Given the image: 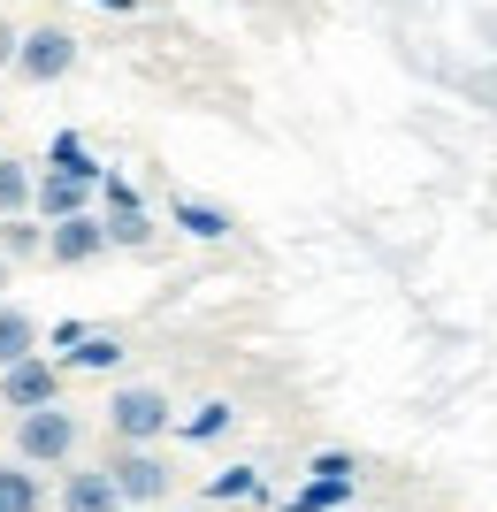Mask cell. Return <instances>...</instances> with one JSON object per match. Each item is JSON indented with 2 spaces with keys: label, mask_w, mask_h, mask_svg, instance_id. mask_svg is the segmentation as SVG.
Returning <instances> with one entry per match:
<instances>
[{
  "label": "cell",
  "mask_w": 497,
  "mask_h": 512,
  "mask_svg": "<svg viewBox=\"0 0 497 512\" xmlns=\"http://www.w3.org/2000/svg\"><path fill=\"white\" fill-rule=\"evenodd\" d=\"M100 8H138V0H100Z\"/></svg>",
  "instance_id": "cell-20"
},
{
  "label": "cell",
  "mask_w": 497,
  "mask_h": 512,
  "mask_svg": "<svg viewBox=\"0 0 497 512\" xmlns=\"http://www.w3.org/2000/svg\"><path fill=\"white\" fill-rule=\"evenodd\" d=\"M176 428V406H169V390H153V383H123L108 398V436L130 451H153L161 436Z\"/></svg>",
  "instance_id": "cell-2"
},
{
  "label": "cell",
  "mask_w": 497,
  "mask_h": 512,
  "mask_svg": "<svg viewBox=\"0 0 497 512\" xmlns=\"http://www.w3.org/2000/svg\"><path fill=\"white\" fill-rule=\"evenodd\" d=\"M69 367H123V337H77V352H69Z\"/></svg>",
  "instance_id": "cell-16"
},
{
  "label": "cell",
  "mask_w": 497,
  "mask_h": 512,
  "mask_svg": "<svg viewBox=\"0 0 497 512\" xmlns=\"http://www.w3.org/2000/svg\"><path fill=\"white\" fill-rule=\"evenodd\" d=\"M54 512H123V497H115V482L100 467H69L62 474V505Z\"/></svg>",
  "instance_id": "cell-8"
},
{
  "label": "cell",
  "mask_w": 497,
  "mask_h": 512,
  "mask_svg": "<svg viewBox=\"0 0 497 512\" xmlns=\"http://www.w3.org/2000/svg\"><path fill=\"white\" fill-rule=\"evenodd\" d=\"M345 497H352V474H314L291 505H299V512H329V505H345Z\"/></svg>",
  "instance_id": "cell-14"
},
{
  "label": "cell",
  "mask_w": 497,
  "mask_h": 512,
  "mask_svg": "<svg viewBox=\"0 0 497 512\" xmlns=\"http://www.w3.org/2000/svg\"><path fill=\"white\" fill-rule=\"evenodd\" d=\"M31 184H39V169L16 161V153H0V222H8V214H31Z\"/></svg>",
  "instance_id": "cell-12"
},
{
  "label": "cell",
  "mask_w": 497,
  "mask_h": 512,
  "mask_svg": "<svg viewBox=\"0 0 497 512\" xmlns=\"http://www.w3.org/2000/svg\"><path fill=\"white\" fill-rule=\"evenodd\" d=\"M0 260H8V268L46 260V222L39 214H8V222H0Z\"/></svg>",
  "instance_id": "cell-9"
},
{
  "label": "cell",
  "mask_w": 497,
  "mask_h": 512,
  "mask_svg": "<svg viewBox=\"0 0 497 512\" xmlns=\"http://www.w3.org/2000/svg\"><path fill=\"white\" fill-rule=\"evenodd\" d=\"M92 184H100V176H69V169H46L39 184H31V214H39L46 230H54V222H69V214H92Z\"/></svg>",
  "instance_id": "cell-6"
},
{
  "label": "cell",
  "mask_w": 497,
  "mask_h": 512,
  "mask_svg": "<svg viewBox=\"0 0 497 512\" xmlns=\"http://www.w3.org/2000/svg\"><path fill=\"white\" fill-rule=\"evenodd\" d=\"M176 222L199 237V245H215V237H230V214L207 207V199H176Z\"/></svg>",
  "instance_id": "cell-13"
},
{
  "label": "cell",
  "mask_w": 497,
  "mask_h": 512,
  "mask_svg": "<svg viewBox=\"0 0 497 512\" xmlns=\"http://www.w3.org/2000/svg\"><path fill=\"white\" fill-rule=\"evenodd\" d=\"M16 39H23L16 23H0V69H16Z\"/></svg>",
  "instance_id": "cell-18"
},
{
  "label": "cell",
  "mask_w": 497,
  "mask_h": 512,
  "mask_svg": "<svg viewBox=\"0 0 497 512\" xmlns=\"http://www.w3.org/2000/svg\"><path fill=\"white\" fill-rule=\"evenodd\" d=\"M16 360H39V321L16 299H0V367H16Z\"/></svg>",
  "instance_id": "cell-10"
},
{
  "label": "cell",
  "mask_w": 497,
  "mask_h": 512,
  "mask_svg": "<svg viewBox=\"0 0 497 512\" xmlns=\"http://www.w3.org/2000/svg\"><path fill=\"white\" fill-rule=\"evenodd\" d=\"M69 69H77V31L39 23V31H23V39H16V77H23V85H62Z\"/></svg>",
  "instance_id": "cell-4"
},
{
  "label": "cell",
  "mask_w": 497,
  "mask_h": 512,
  "mask_svg": "<svg viewBox=\"0 0 497 512\" xmlns=\"http://www.w3.org/2000/svg\"><path fill=\"white\" fill-rule=\"evenodd\" d=\"M8 283H16V268H8V260H0V299H8Z\"/></svg>",
  "instance_id": "cell-19"
},
{
  "label": "cell",
  "mask_w": 497,
  "mask_h": 512,
  "mask_svg": "<svg viewBox=\"0 0 497 512\" xmlns=\"http://www.w3.org/2000/svg\"><path fill=\"white\" fill-rule=\"evenodd\" d=\"M100 253H108L100 214H69V222L46 230V260H54V268H85V260H100Z\"/></svg>",
  "instance_id": "cell-7"
},
{
  "label": "cell",
  "mask_w": 497,
  "mask_h": 512,
  "mask_svg": "<svg viewBox=\"0 0 497 512\" xmlns=\"http://www.w3.org/2000/svg\"><path fill=\"white\" fill-rule=\"evenodd\" d=\"M260 490V474L253 467H222V474H207V497L215 505H230V497H253Z\"/></svg>",
  "instance_id": "cell-17"
},
{
  "label": "cell",
  "mask_w": 497,
  "mask_h": 512,
  "mask_svg": "<svg viewBox=\"0 0 497 512\" xmlns=\"http://www.w3.org/2000/svg\"><path fill=\"white\" fill-rule=\"evenodd\" d=\"M0 406H8V413L62 406V367H54V360H16V367H0Z\"/></svg>",
  "instance_id": "cell-5"
},
{
  "label": "cell",
  "mask_w": 497,
  "mask_h": 512,
  "mask_svg": "<svg viewBox=\"0 0 497 512\" xmlns=\"http://www.w3.org/2000/svg\"><path fill=\"white\" fill-rule=\"evenodd\" d=\"M230 421H238V406H222V398H207V406H199L192 421H176V428H184L192 444H215V436H222V428H230Z\"/></svg>",
  "instance_id": "cell-15"
},
{
  "label": "cell",
  "mask_w": 497,
  "mask_h": 512,
  "mask_svg": "<svg viewBox=\"0 0 497 512\" xmlns=\"http://www.w3.org/2000/svg\"><path fill=\"white\" fill-rule=\"evenodd\" d=\"M100 474L115 482L123 512H153V505H169V490H176V467L161 459V444H153V451H130V444H115Z\"/></svg>",
  "instance_id": "cell-3"
},
{
  "label": "cell",
  "mask_w": 497,
  "mask_h": 512,
  "mask_svg": "<svg viewBox=\"0 0 497 512\" xmlns=\"http://www.w3.org/2000/svg\"><path fill=\"white\" fill-rule=\"evenodd\" d=\"M85 444V421L69 406H39V413H16V467H69Z\"/></svg>",
  "instance_id": "cell-1"
},
{
  "label": "cell",
  "mask_w": 497,
  "mask_h": 512,
  "mask_svg": "<svg viewBox=\"0 0 497 512\" xmlns=\"http://www.w3.org/2000/svg\"><path fill=\"white\" fill-rule=\"evenodd\" d=\"M0 512H46V482L16 459H0Z\"/></svg>",
  "instance_id": "cell-11"
}]
</instances>
